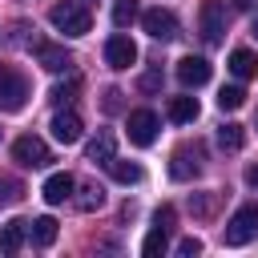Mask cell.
I'll list each match as a JSON object with an SVG mask.
<instances>
[{"label": "cell", "instance_id": "6da1fadb", "mask_svg": "<svg viewBox=\"0 0 258 258\" xmlns=\"http://www.w3.org/2000/svg\"><path fill=\"white\" fill-rule=\"evenodd\" d=\"M48 20H52V28L64 32V36H85V32L93 28V16H89V8H85L81 0L52 4V8H48Z\"/></svg>", "mask_w": 258, "mask_h": 258}, {"label": "cell", "instance_id": "7a4b0ae2", "mask_svg": "<svg viewBox=\"0 0 258 258\" xmlns=\"http://www.w3.org/2000/svg\"><path fill=\"white\" fill-rule=\"evenodd\" d=\"M28 105V77L12 64H0V113H20Z\"/></svg>", "mask_w": 258, "mask_h": 258}, {"label": "cell", "instance_id": "3957f363", "mask_svg": "<svg viewBox=\"0 0 258 258\" xmlns=\"http://www.w3.org/2000/svg\"><path fill=\"white\" fill-rule=\"evenodd\" d=\"M12 161H20L24 169H44V165L52 161V149H48L40 137L24 133V137H16V141H12Z\"/></svg>", "mask_w": 258, "mask_h": 258}, {"label": "cell", "instance_id": "277c9868", "mask_svg": "<svg viewBox=\"0 0 258 258\" xmlns=\"http://www.w3.org/2000/svg\"><path fill=\"white\" fill-rule=\"evenodd\" d=\"M254 234H258V206H242L226 222V234L222 238H226V246H246Z\"/></svg>", "mask_w": 258, "mask_h": 258}, {"label": "cell", "instance_id": "5b68a950", "mask_svg": "<svg viewBox=\"0 0 258 258\" xmlns=\"http://www.w3.org/2000/svg\"><path fill=\"white\" fill-rule=\"evenodd\" d=\"M198 24H202V40H206V44H222V32H226V4H222V0H202Z\"/></svg>", "mask_w": 258, "mask_h": 258}, {"label": "cell", "instance_id": "8992f818", "mask_svg": "<svg viewBox=\"0 0 258 258\" xmlns=\"http://www.w3.org/2000/svg\"><path fill=\"white\" fill-rule=\"evenodd\" d=\"M141 28L153 40H173L177 36V16L169 8H149V12H141Z\"/></svg>", "mask_w": 258, "mask_h": 258}, {"label": "cell", "instance_id": "52a82bcc", "mask_svg": "<svg viewBox=\"0 0 258 258\" xmlns=\"http://www.w3.org/2000/svg\"><path fill=\"white\" fill-rule=\"evenodd\" d=\"M153 137H157V113L153 109H133L129 113V141L133 145H153Z\"/></svg>", "mask_w": 258, "mask_h": 258}, {"label": "cell", "instance_id": "ba28073f", "mask_svg": "<svg viewBox=\"0 0 258 258\" xmlns=\"http://www.w3.org/2000/svg\"><path fill=\"white\" fill-rule=\"evenodd\" d=\"M105 60H109V69H129V64H137V44L125 32H117L105 40Z\"/></svg>", "mask_w": 258, "mask_h": 258}, {"label": "cell", "instance_id": "9c48e42d", "mask_svg": "<svg viewBox=\"0 0 258 258\" xmlns=\"http://www.w3.org/2000/svg\"><path fill=\"white\" fill-rule=\"evenodd\" d=\"M177 81H181L185 89H202V85L210 81V60H206V56H181V60H177Z\"/></svg>", "mask_w": 258, "mask_h": 258}, {"label": "cell", "instance_id": "30bf717a", "mask_svg": "<svg viewBox=\"0 0 258 258\" xmlns=\"http://www.w3.org/2000/svg\"><path fill=\"white\" fill-rule=\"evenodd\" d=\"M32 48H36V60H40V69H48V73H64V69H73V56H69V52L60 48V44L36 40Z\"/></svg>", "mask_w": 258, "mask_h": 258}, {"label": "cell", "instance_id": "8fae6325", "mask_svg": "<svg viewBox=\"0 0 258 258\" xmlns=\"http://www.w3.org/2000/svg\"><path fill=\"white\" fill-rule=\"evenodd\" d=\"M81 117L73 113V109H60L56 117H52V137L56 141H64V145H73V141H81Z\"/></svg>", "mask_w": 258, "mask_h": 258}, {"label": "cell", "instance_id": "7c38bea8", "mask_svg": "<svg viewBox=\"0 0 258 258\" xmlns=\"http://www.w3.org/2000/svg\"><path fill=\"white\" fill-rule=\"evenodd\" d=\"M73 189H77V181H73V173H52L48 181H44V202L48 206H60V202H69L73 198Z\"/></svg>", "mask_w": 258, "mask_h": 258}, {"label": "cell", "instance_id": "4fadbf2b", "mask_svg": "<svg viewBox=\"0 0 258 258\" xmlns=\"http://www.w3.org/2000/svg\"><path fill=\"white\" fill-rule=\"evenodd\" d=\"M85 153H89V161H101V165H105L109 157H117V137H113L109 129H101V133L89 141V149H85Z\"/></svg>", "mask_w": 258, "mask_h": 258}, {"label": "cell", "instance_id": "5bb4252c", "mask_svg": "<svg viewBox=\"0 0 258 258\" xmlns=\"http://www.w3.org/2000/svg\"><path fill=\"white\" fill-rule=\"evenodd\" d=\"M24 234H28V222H20V218L0 226V254H16L24 246Z\"/></svg>", "mask_w": 258, "mask_h": 258}, {"label": "cell", "instance_id": "9a60e30c", "mask_svg": "<svg viewBox=\"0 0 258 258\" xmlns=\"http://www.w3.org/2000/svg\"><path fill=\"white\" fill-rule=\"evenodd\" d=\"M230 73H234L238 81H250V77L258 73V56H254L250 48H234V52H230Z\"/></svg>", "mask_w": 258, "mask_h": 258}, {"label": "cell", "instance_id": "2e32d148", "mask_svg": "<svg viewBox=\"0 0 258 258\" xmlns=\"http://www.w3.org/2000/svg\"><path fill=\"white\" fill-rule=\"evenodd\" d=\"M169 121L173 125H189L194 117H198V97H169Z\"/></svg>", "mask_w": 258, "mask_h": 258}, {"label": "cell", "instance_id": "e0dca14e", "mask_svg": "<svg viewBox=\"0 0 258 258\" xmlns=\"http://www.w3.org/2000/svg\"><path fill=\"white\" fill-rule=\"evenodd\" d=\"M28 238H32V246H40V250L52 246V242H56V218H48V214L36 218V222L28 226Z\"/></svg>", "mask_w": 258, "mask_h": 258}, {"label": "cell", "instance_id": "ac0fdd59", "mask_svg": "<svg viewBox=\"0 0 258 258\" xmlns=\"http://www.w3.org/2000/svg\"><path fill=\"white\" fill-rule=\"evenodd\" d=\"M105 165H109L113 181H121V185H137V181H141V165H137V161H117V157H109Z\"/></svg>", "mask_w": 258, "mask_h": 258}, {"label": "cell", "instance_id": "d6986e66", "mask_svg": "<svg viewBox=\"0 0 258 258\" xmlns=\"http://www.w3.org/2000/svg\"><path fill=\"white\" fill-rule=\"evenodd\" d=\"M218 145H222V149H230V153H234V149H242V145H246V129H242L238 121H226V125L218 129Z\"/></svg>", "mask_w": 258, "mask_h": 258}, {"label": "cell", "instance_id": "ffe728a7", "mask_svg": "<svg viewBox=\"0 0 258 258\" xmlns=\"http://www.w3.org/2000/svg\"><path fill=\"white\" fill-rule=\"evenodd\" d=\"M165 250H169V230H157V226H153L149 238L141 242V254H145V258H161Z\"/></svg>", "mask_w": 258, "mask_h": 258}, {"label": "cell", "instance_id": "44dd1931", "mask_svg": "<svg viewBox=\"0 0 258 258\" xmlns=\"http://www.w3.org/2000/svg\"><path fill=\"white\" fill-rule=\"evenodd\" d=\"M169 173H173L177 181H189V177L198 173V161H189V149H177V153H173V161H169Z\"/></svg>", "mask_w": 258, "mask_h": 258}, {"label": "cell", "instance_id": "7402d4cb", "mask_svg": "<svg viewBox=\"0 0 258 258\" xmlns=\"http://www.w3.org/2000/svg\"><path fill=\"white\" fill-rule=\"evenodd\" d=\"M73 206L85 210V214H89V210H101V206H105V189H101V185H81V198H73Z\"/></svg>", "mask_w": 258, "mask_h": 258}, {"label": "cell", "instance_id": "603a6c76", "mask_svg": "<svg viewBox=\"0 0 258 258\" xmlns=\"http://www.w3.org/2000/svg\"><path fill=\"white\" fill-rule=\"evenodd\" d=\"M137 16H141L137 12V0H113V24L117 28H129Z\"/></svg>", "mask_w": 258, "mask_h": 258}, {"label": "cell", "instance_id": "cb8c5ba5", "mask_svg": "<svg viewBox=\"0 0 258 258\" xmlns=\"http://www.w3.org/2000/svg\"><path fill=\"white\" fill-rule=\"evenodd\" d=\"M242 101H246V89H242V85H226V89L218 93L222 113H226V109H242Z\"/></svg>", "mask_w": 258, "mask_h": 258}, {"label": "cell", "instance_id": "d4e9b609", "mask_svg": "<svg viewBox=\"0 0 258 258\" xmlns=\"http://www.w3.org/2000/svg\"><path fill=\"white\" fill-rule=\"evenodd\" d=\"M173 222H177V210L173 206H157L153 210V226L157 230H173Z\"/></svg>", "mask_w": 258, "mask_h": 258}, {"label": "cell", "instance_id": "484cf974", "mask_svg": "<svg viewBox=\"0 0 258 258\" xmlns=\"http://www.w3.org/2000/svg\"><path fill=\"white\" fill-rule=\"evenodd\" d=\"M77 89H81V81L73 77L69 85H56V89H52V101H56V105H69V101L77 97Z\"/></svg>", "mask_w": 258, "mask_h": 258}, {"label": "cell", "instance_id": "4316f807", "mask_svg": "<svg viewBox=\"0 0 258 258\" xmlns=\"http://www.w3.org/2000/svg\"><path fill=\"white\" fill-rule=\"evenodd\" d=\"M214 202H218V194H198V198H189V210H194V214H202V218H210Z\"/></svg>", "mask_w": 258, "mask_h": 258}, {"label": "cell", "instance_id": "83f0119b", "mask_svg": "<svg viewBox=\"0 0 258 258\" xmlns=\"http://www.w3.org/2000/svg\"><path fill=\"white\" fill-rule=\"evenodd\" d=\"M177 254L181 258H194V254H202V242L198 238H185V242H177Z\"/></svg>", "mask_w": 258, "mask_h": 258}, {"label": "cell", "instance_id": "f1b7e54d", "mask_svg": "<svg viewBox=\"0 0 258 258\" xmlns=\"http://www.w3.org/2000/svg\"><path fill=\"white\" fill-rule=\"evenodd\" d=\"M137 85H141V89H145V93H153V89H161V73H157V69H153V73H145V77H141V81H137Z\"/></svg>", "mask_w": 258, "mask_h": 258}, {"label": "cell", "instance_id": "f546056e", "mask_svg": "<svg viewBox=\"0 0 258 258\" xmlns=\"http://www.w3.org/2000/svg\"><path fill=\"white\" fill-rule=\"evenodd\" d=\"M20 198V185L16 181H0V202H16Z\"/></svg>", "mask_w": 258, "mask_h": 258}, {"label": "cell", "instance_id": "4dcf8cb0", "mask_svg": "<svg viewBox=\"0 0 258 258\" xmlns=\"http://www.w3.org/2000/svg\"><path fill=\"white\" fill-rule=\"evenodd\" d=\"M105 109H109V113L121 109V89H109V93H105Z\"/></svg>", "mask_w": 258, "mask_h": 258}, {"label": "cell", "instance_id": "1f68e13d", "mask_svg": "<svg viewBox=\"0 0 258 258\" xmlns=\"http://www.w3.org/2000/svg\"><path fill=\"white\" fill-rule=\"evenodd\" d=\"M246 185H250V189H258V161H254V165H246Z\"/></svg>", "mask_w": 258, "mask_h": 258}, {"label": "cell", "instance_id": "d6a6232c", "mask_svg": "<svg viewBox=\"0 0 258 258\" xmlns=\"http://www.w3.org/2000/svg\"><path fill=\"white\" fill-rule=\"evenodd\" d=\"M234 8H254V0H234Z\"/></svg>", "mask_w": 258, "mask_h": 258}, {"label": "cell", "instance_id": "836d02e7", "mask_svg": "<svg viewBox=\"0 0 258 258\" xmlns=\"http://www.w3.org/2000/svg\"><path fill=\"white\" fill-rule=\"evenodd\" d=\"M250 32H254V40H258V16H254V28H250Z\"/></svg>", "mask_w": 258, "mask_h": 258}]
</instances>
